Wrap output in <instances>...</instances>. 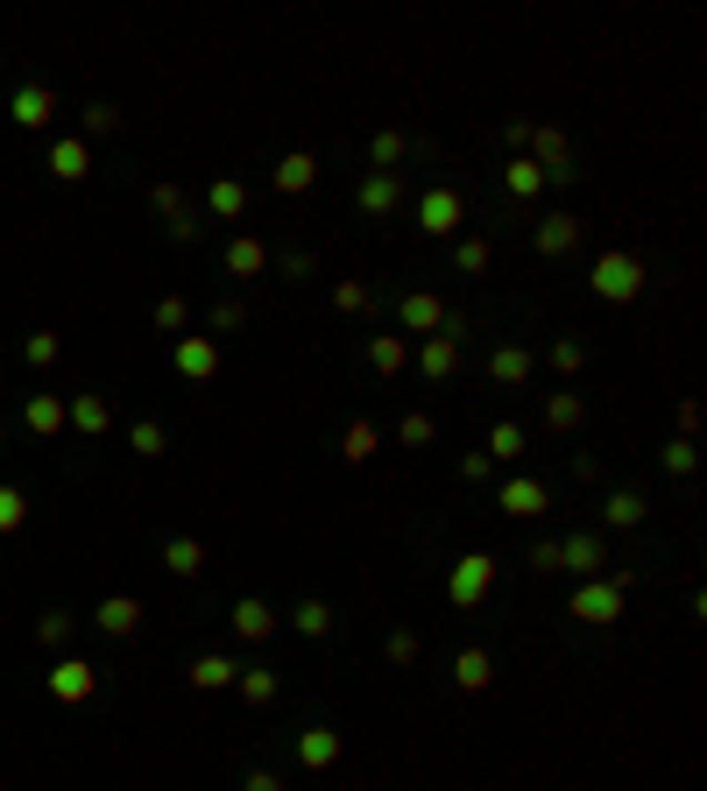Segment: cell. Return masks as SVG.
<instances>
[{
  "mask_svg": "<svg viewBox=\"0 0 707 791\" xmlns=\"http://www.w3.org/2000/svg\"><path fill=\"white\" fill-rule=\"evenodd\" d=\"M361 361H368L375 375H404L411 368V339L404 333H375L368 346H361Z\"/></svg>",
  "mask_w": 707,
  "mask_h": 791,
  "instance_id": "24",
  "label": "cell"
},
{
  "mask_svg": "<svg viewBox=\"0 0 707 791\" xmlns=\"http://www.w3.org/2000/svg\"><path fill=\"white\" fill-rule=\"evenodd\" d=\"M43 686H50V700H57V707H85L92 692H100V671H92L85 658H57Z\"/></svg>",
  "mask_w": 707,
  "mask_h": 791,
  "instance_id": "7",
  "label": "cell"
},
{
  "mask_svg": "<svg viewBox=\"0 0 707 791\" xmlns=\"http://www.w3.org/2000/svg\"><path fill=\"white\" fill-rule=\"evenodd\" d=\"M488 262H495V247H488L482 234L453 241V268H461V276H488Z\"/></svg>",
  "mask_w": 707,
  "mask_h": 791,
  "instance_id": "36",
  "label": "cell"
},
{
  "mask_svg": "<svg viewBox=\"0 0 707 791\" xmlns=\"http://www.w3.org/2000/svg\"><path fill=\"white\" fill-rule=\"evenodd\" d=\"M573 622H595V629H608V622H623V594L616 587H608V572H602V580H580V587H573Z\"/></svg>",
  "mask_w": 707,
  "mask_h": 791,
  "instance_id": "6",
  "label": "cell"
},
{
  "mask_svg": "<svg viewBox=\"0 0 707 791\" xmlns=\"http://www.w3.org/2000/svg\"><path fill=\"white\" fill-rule=\"evenodd\" d=\"M234 686H241V700H248V707H276V692H283V679H276L270 665H241V671H234Z\"/></svg>",
  "mask_w": 707,
  "mask_h": 791,
  "instance_id": "28",
  "label": "cell"
},
{
  "mask_svg": "<svg viewBox=\"0 0 707 791\" xmlns=\"http://www.w3.org/2000/svg\"><path fill=\"white\" fill-rule=\"evenodd\" d=\"M149 205H156L163 220H170V234H178V241H199V212L184 205V191H178V184H156V191H149Z\"/></svg>",
  "mask_w": 707,
  "mask_h": 791,
  "instance_id": "23",
  "label": "cell"
},
{
  "mask_svg": "<svg viewBox=\"0 0 707 791\" xmlns=\"http://www.w3.org/2000/svg\"><path fill=\"white\" fill-rule=\"evenodd\" d=\"M262 268H270V241H255V234L226 241V276H234V283H255Z\"/></svg>",
  "mask_w": 707,
  "mask_h": 791,
  "instance_id": "21",
  "label": "cell"
},
{
  "mask_svg": "<svg viewBox=\"0 0 707 791\" xmlns=\"http://www.w3.org/2000/svg\"><path fill=\"white\" fill-rule=\"evenodd\" d=\"M170 361H178L184 382H213L220 375V339H178V346H170Z\"/></svg>",
  "mask_w": 707,
  "mask_h": 791,
  "instance_id": "15",
  "label": "cell"
},
{
  "mask_svg": "<svg viewBox=\"0 0 707 791\" xmlns=\"http://www.w3.org/2000/svg\"><path fill=\"white\" fill-rule=\"evenodd\" d=\"M396 205H404V178H382V170H368V178L354 184V212H361V220H390Z\"/></svg>",
  "mask_w": 707,
  "mask_h": 791,
  "instance_id": "8",
  "label": "cell"
},
{
  "mask_svg": "<svg viewBox=\"0 0 707 791\" xmlns=\"http://www.w3.org/2000/svg\"><path fill=\"white\" fill-rule=\"evenodd\" d=\"M113 128H121V107H107V100H92L79 113V142H100V134H113Z\"/></svg>",
  "mask_w": 707,
  "mask_h": 791,
  "instance_id": "41",
  "label": "cell"
},
{
  "mask_svg": "<svg viewBox=\"0 0 707 791\" xmlns=\"http://www.w3.org/2000/svg\"><path fill=\"white\" fill-rule=\"evenodd\" d=\"M453 686H461V692H488L495 686V650L488 643H467L461 658H453Z\"/></svg>",
  "mask_w": 707,
  "mask_h": 791,
  "instance_id": "19",
  "label": "cell"
},
{
  "mask_svg": "<svg viewBox=\"0 0 707 791\" xmlns=\"http://www.w3.org/2000/svg\"><path fill=\"white\" fill-rule=\"evenodd\" d=\"M602 516H608V530H637L644 516H652V501H644L637 488H616V495L602 501Z\"/></svg>",
  "mask_w": 707,
  "mask_h": 791,
  "instance_id": "30",
  "label": "cell"
},
{
  "mask_svg": "<svg viewBox=\"0 0 707 791\" xmlns=\"http://www.w3.org/2000/svg\"><path fill=\"white\" fill-rule=\"evenodd\" d=\"M531 375H538V354H531V346H495L488 354V382H503V389H524Z\"/></svg>",
  "mask_w": 707,
  "mask_h": 791,
  "instance_id": "16",
  "label": "cell"
},
{
  "mask_svg": "<svg viewBox=\"0 0 707 791\" xmlns=\"http://www.w3.org/2000/svg\"><path fill=\"white\" fill-rule=\"evenodd\" d=\"M531 247H538L545 262H559V255H573V247H580V220H573V212H545V220L531 226Z\"/></svg>",
  "mask_w": 707,
  "mask_h": 791,
  "instance_id": "11",
  "label": "cell"
},
{
  "mask_svg": "<svg viewBox=\"0 0 707 791\" xmlns=\"http://www.w3.org/2000/svg\"><path fill=\"white\" fill-rule=\"evenodd\" d=\"M488 459H495V467H503V459H524V424H495V432H488V446H482Z\"/></svg>",
  "mask_w": 707,
  "mask_h": 791,
  "instance_id": "37",
  "label": "cell"
},
{
  "mask_svg": "<svg viewBox=\"0 0 707 791\" xmlns=\"http://www.w3.org/2000/svg\"><path fill=\"white\" fill-rule=\"evenodd\" d=\"M92 622H100V636H135L142 629V601H135V594H107Z\"/></svg>",
  "mask_w": 707,
  "mask_h": 791,
  "instance_id": "25",
  "label": "cell"
},
{
  "mask_svg": "<svg viewBox=\"0 0 707 791\" xmlns=\"http://www.w3.org/2000/svg\"><path fill=\"white\" fill-rule=\"evenodd\" d=\"M545 424H552V432H580V424H587V403H580V396H545Z\"/></svg>",
  "mask_w": 707,
  "mask_h": 791,
  "instance_id": "38",
  "label": "cell"
},
{
  "mask_svg": "<svg viewBox=\"0 0 707 791\" xmlns=\"http://www.w3.org/2000/svg\"><path fill=\"white\" fill-rule=\"evenodd\" d=\"M234 671H241V665L226 658V650H199V658L184 665V686H191V692H226V686H234Z\"/></svg>",
  "mask_w": 707,
  "mask_h": 791,
  "instance_id": "14",
  "label": "cell"
},
{
  "mask_svg": "<svg viewBox=\"0 0 707 791\" xmlns=\"http://www.w3.org/2000/svg\"><path fill=\"white\" fill-rule=\"evenodd\" d=\"M396 325H404L411 339H432L438 325H446V304H438L432 291H404V297H396Z\"/></svg>",
  "mask_w": 707,
  "mask_h": 791,
  "instance_id": "10",
  "label": "cell"
},
{
  "mask_svg": "<svg viewBox=\"0 0 707 791\" xmlns=\"http://www.w3.org/2000/svg\"><path fill=\"white\" fill-rule=\"evenodd\" d=\"M184 318H191L184 297H163V304H156V333H184Z\"/></svg>",
  "mask_w": 707,
  "mask_h": 791,
  "instance_id": "50",
  "label": "cell"
},
{
  "mask_svg": "<svg viewBox=\"0 0 707 791\" xmlns=\"http://www.w3.org/2000/svg\"><path fill=\"white\" fill-rule=\"evenodd\" d=\"M22 524H29V495L14 480H0V537H14Z\"/></svg>",
  "mask_w": 707,
  "mask_h": 791,
  "instance_id": "40",
  "label": "cell"
},
{
  "mask_svg": "<svg viewBox=\"0 0 707 791\" xmlns=\"http://www.w3.org/2000/svg\"><path fill=\"white\" fill-rule=\"evenodd\" d=\"M495 509L517 516V524H531V516H545V509H552V488H545V480H531V474H517V480H503Z\"/></svg>",
  "mask_w": 707,
  "mask_h": 791,
  "instance_id": "9",
  "label": "cell"
},
{
  "mask_svg": "<svg viewBox=\"0 0 707 791\" xmlns=\"http://www.w3.org/2000/svg\"><path fill=\"white\" fill-rule=\"evenodd\" d=\"M128 446H135L142 459H163V453H170V438H163V424H156V417H135V424H128Z\"/></svg>",
  "mask_w": 707,
  "mask_h": 791,
  "instance_id": "39",
  "label": "cell"
},
{
  "mask_svg": "<svg viewBox=\"0 0 707 791\" xmlns=\"http://www.w3.org/2000/svg\"><path fill=\"white\" fill-rule=\"evenodd\" d=\"M524 156L545 170V184H573V178H580V170H573V142H566V128H531Z\"/></svg>",
  "mask_w": 707,
  "mask_h": 791,
  "instance_id": "4",
  "label": "cell"
},
{
  "mask_svg": "<svg viewBox=\"0 0 707 791\" xmlns=\"http://www.w3.org/2000/svg\"><path fill=\"white\" fill-rule=\"evenodd\" d=\"M291 629H297V636H312V643H326V636H333V608L319 601V594H304V601L291 608Z\"/></svg>",
  "mask_w": 707,
  "mask_h": 791,
  "instance_id": "32",
  "label": "cell"
},
{
  "mask_svg": "<svg viewBox=\"0 0 707 791\" xmlns=\"http://www.w3.org/2000/svg\"><path fill=\"white\" fill-rule=\"evenodd\" d=\"M163 572L199 580V572H205V545H199V537H170V545H163Z\"/></svg>",
  "mask_w": 707,
  "mask_h": 791,
  "instance_id": "31",
  "label": "cell"
},
{
  "mask_svg": "<svg viewBox=\"0 0 707 791\" xmlns=\"http://www.w3.org/2000/svg\"><path fill=\"white\" fill-rule=\"evenodd\" d=\"M411 156V134H396V128H382L375 142H368V163L382 170V178H396V163Z\"/></svg>",
  "mask_w": 707,
  "mask_h": 791,
  "instance_id": "34",
  "label": "cell"
},
{
  "mask_svg": "<svg viewBox=\"0 0 707 791\" xmlns=\"http://www.w3.org/2000/svg\"><path fill=\"white\" fill-rule=\"evenodd\" d=\"M276 268H283V276H297V283H304V276H312V268H319V262H312V255H304V247H291V255H283Z\"/></svg>",
  "mask_w": 707,
  "mask_h": 791,
  "instance_id": "53",
  "label": "cell"
},
{
  "mask_svg": "<svg viewBox=\"0 0 707 791\" xmlns=\"http://www.w3.org/2000/svg\"><path fill=\"white\" fill-rule=\"evenodd\" d=\"M411 361H417V368H425V382H446V375H461V339H417L411 346Z\"/></svg>",
  "mask_w": 707,
  "mask_h": 791,
  "instance_id": "18",
  "label": "cell"
},
{
  "mask_svg": "<svg viewBox=\"0 0 707 791\" xmlns=\"http://www.w3.org/2000/svg\"><path fill=\"white\" fill-rule=\"evenodd\" d=\"M8 113H14V128L43 134V128L57 121V92H50V85H14V100H8Z\"/></svg>",
  "mask_w": 707,
  "mask_h": 791,
  "instance_id": "13",
  "label": "cell"
},
{
  "mask_svg": "<svg viewBox=\"0 0 707 791\" xmlns=\"http://www.w3.org/2000/svg\"><path fill=\"white\" fill-rule=\"evenodd\" d=\"M587 291H595L602 304H637V297H644V255H629V247H608V255H595V268H587Z\"/></svg>",
  "mask_w": 707,
  "mask_h": 791,
  "instance_id": "1",
  "label": "cell"
},
{
  "mask_svg": "<svg viewBox=\"0 0 707 791\" xmlns=\"http://www.w3.org/2000/svg\"><path fill=\"white\" fill-rule=\"evenodd\" d=\"M503 184H509V199H538V191H545V170L531 163V156H509V163H503Z\"/></svg>",
  "mask_w": 707,
  "mask_h": 791,
  "instance_id": "35",
  "label": "cell"
},
{
  "mask_svg": "<svg viewBox=\"0 0 707 791\" xmlns=\"http://www.w3.org/2000/svg\"><path fill=\"white\" fill-rule=\"evenodd\" d=\"M488 587H495V558L488 551H467V558H453V572H446V601L453 608H482L488 601Z\"/></svg>",
  "mask_w": 707,
  "mask_h": 791,
  "instance_id": "3",
  "label": "cell"
},
{
  "mask_svg": "<svg viewBox=\"0 0 707 791\" xmlns=\"http://www.w3.org/2000/svg\"><path fill=\"white\" fill-rule=\"evenodd\" d=\"M234 636H241V643H270V636H276V608L255 601V594H241V601H234Z\"/></svg>",
  "mask_w": 707,
  "mask_h": 791,
  "instance_id": "22",
  "label": "cell"
},
{
  "mask_svg": "<svg viewBox=\"0 0 707 791\" xmlns=\"http://www.w3.org/2000/svg\"><path fill=\"white\" fill-rule=\"evenodd\" d=\"M64 424H71L79 438H107L113 403H107V396H64Z\"/></svg>",
  "mask_w": 707,
  "mask_h": 791,
  "instance_id": "17",
  "label": "cell"
},
{
  "mask_svg": "<svg viewBox=\"0 0 707 791\" xmlns=\"http://www.w3.org/2000/svg\"><path fill=\"white\" fill-rule=\"evenodd\" d=\"M552 368H559V375H580V368H587V346H580V339H552Z\"/></svg>",
  "mask_w": 707,
  "mask_h": 791,
  "instance_id": "47",
  "label": "cell"
},
{
  "mask_svg": "<svg viewBox=\"0 0 707 791\" xmlns=\"http://www.w3.org/2000/svg\"><path fill=\"white\" fill-rule=\"evenodd\" d=\"M22 424H29L36 438H57V432H71V424H64V396H29V403H22Z\"/></svg>",
  "mask_w": 707,
  "mask_h": 791,
  "instance_id": "27",
  "label": "cell"
},
{
  "mask_svg": "<svg viewBox=\"0 0 707 791\" xmlns=\"http://www.w3.org/2000/svg\"><path fill=\"white\" fill-rule=\"evenodd\" d=\"M694 467H700L694 438H673V446H665V474H673V480H694Z\"/></svg>",
  "mask_w": 707,
  "mask_h": 791,
  "instance_id": "44",
  "label": "cell"
},
{
  "mask_svg": "<svg viewBox=\"0 0 707 791\" xmlns=\"http://www.w3.org/2000/svg\"><path fill=\"white\" fill-rule=\"evenodd\" d=\"M205 212H213V220H241V212H248V184L241 178H213V184H205Z\"/></svg>",
  "mask_w": 707,
  "mask_h": 791,
  "instance_id": "29",
  "label": "cell"
},
{
  "mask_svg": "<svg viewBox=\"0 0 707 791\" xmlns=\"http://www.w3.org/2000/svg\"><path fill=\"white\" fill-rule=\"evenodd\" d=\"M241 325H248V304L241 297H220L213 304V333H241Z\"/></svg>",
  "mask_w": 707,
  "mask_h": 791,
  "instance_id": "49",
  "label": "cell"
},
{
  "mask_svg": "<svg viewBox=\"0 0 707 791\" xmlns=\"http://www.w3.org/2000/svg\"><path fill=\"white\" fill-rule=\"evenodd\" d=\"M531 572H559V537H538V545H531Z\"/></svg>",
  "mask_w": 707,
  "mask_h": 791,
  "instance_id": "51",
  "label": "cell"
},
{
  "mask_svg": "<svg viewBox=\"0 0 707 791\" xmlns=\"http://www.w3.org/2000/svg\"><path fill=\"white\" fill-rule=\"evenodd\" d=\"M340 749H347V742H340L333 728H304V736H297V763H304V770H333Z\"/></svg>",
  "mask_w": 707,
  "mask_h": 791,
  "instance_id": "26",
  "label": "cell"
},
{
  "mask_svg": "<svg viewBox=\"0 0 707 791\" xmlns=\"http://www.w3.org/2000/svg\"><path fill=\"white\" fill-rule=\"evenodd\" d=\"M312 184H319V156H312V149H291V156L270 170V191H276V199H304Z\"/></svg>",
  "mask_w": 707,
  "mask_h": 791,
  "instance_id": "12",
  "label": "cell"
},
{
  "mask_svg": "<svg viewBox=\"0 0 707 791\" xmlns=\"http://www.w3.org/2000/svg\"><path fill=\"white\" fill-rule=\"evenodd\" d=\"M461 474H467V480H495V459H488V453H467Z\"/></svg>",
  "mask_w": 707,
  "mask_h": 791,
  "instance_id": "54",
  "label": "cell"
},
{
  "mask_svg": "<svg viewBox=\"0 0 707 791\" xmlns=\"http://www.w3.org/2000/svg\"><path fill=\"white\" fill-rule=\"evenodd\" d=\"M333 304H340V312H375V291H368V283H333Z\"/></svg>",
  "mask_w": 707,
  "mask_h": 791,
  "instance_id": "46",
  "label": "cell"
},
{
  "mask_svg": "<svg viewBox=\"0 0 707 791\" xmlns=\"http://www.w3.org/2000/svg\"><path fill=\"white\" fill-rule=\"evenodd\" d=\"M467 226V199L453 184H432V191H417V234H432V241H453Z\"/></svg>",
  "mask_w": 707,
  "mask_h": 791,
  "instance_id": "2",
  "label": "cell"
},
{
  "mask_svg": "<svg viewBox=\"0 0 707 791\" xmlns=\"http://www.w3.org/2000/svg\"><path fill=\"white\" fill-rule=\"evenodd\" d=\"M559 572H573V580H602V572H608V537L602 530L559 537Z\"/></svg>",
  "mask_w": 707,
  "mask_h": 791,
  "instance_id": "5",
  "label": "cell"
},
{
  "mask_svg": "<svg viewBox=\"0 0 707 791\" xmlns=\"http://www.w3.org/2000/svg\"><path fill=\"white\" fill-rule=\"evenodd\" d=\"M36 643H43V650H64V643H71V615H64V608H50L43 622H36Z\"/></svg>",
  "mask_w": 707,
  "mask_h": 791,
  "instance_id": "45",
  "label": "cell"
},
{
  "mask_svg": "<svg viewBox=\"0 0 707 791\" xmlns=\"http://www.w3.org/2000/svg\"><path fill=\"white\" fill-rule=\"evenodd\" d=\"M382 650H390V665H417V650H425V643H417V629H390V643H382Z\"/></svg>",
  "mask_w": 707,
  "mask_h": 791,
  "instance_id": "48",
  "label": "cell"
},
{
  "mask_svg": "<svg viewBox=\"0 0 707 791\" xmlns=\"http://www.w3.org/2000/svg\"><path fill=\"white\" fill-rule=\"evenodd\" d=\"M57 354H64V339H57V333H29V339H22V361H29V368H57Z\"/></svg>",
  "mask_w": 707,
  "mask_h": 791,
  "instance_id": "42",
  "label": "cell"
},
{
  "mask_svg": "<svg viewBox=\"0 0 707 791\" xmlns=\"http://www.w3.org/2000/svg\"><path fill=\"white\" fill-rule=\"evenodd\" d=\"M432 438H438V424H432L425 410H411L404 424H396V446H411V453H417V446H432Z\"/></svg>",
  "mask_w": 707,
  "mask_h": 791,
  "instance_id": "43",
  "label": "cell"
},
{
  "mask_svg": "<svg viewBox=\"0 0 707 791\" xmlns=\"http://www.w3.org/2000/svg\"><path fill=\"white\" fill-rule=\"evenodd\" d=\"M50 178H57V184H79V178H92V142H79V134L50 142Z\"/></svg>",
  "mask_w": 707,
  "mask_h": 791,
  "instance_id": "20",
  "label": "cell"
},
{
  "mask_svg": "<svg viewBox=\"0 0 707 791\" xmlns=\"http://www.w3.org/2000/svg\"><path fill=\"white\" fill-rule=\"evenodd\" d=\"M241 791H291V784H283L276 770H262V763H255V770H248V778H241Z\"/></svg>",
  "mask_w": 707,
  "mask_h": 791,
  "instance_id": "52",
  "label": "cell"
},
{
  "mask_svg": "<svg viewBox=\"0 0 707 791\" xmlns=\"http://www.w3.org/2000/svg\"><path fill=\"white\" fill-rule=\"evenodd\" d=\"M375 446H382V432H375L368 417H354V424H347V438H340V459H347V467H368Z\"/></svg>",
  "mask_w": 707,
  "mask_h": 791,
  "instance_id": "33",
  "label": "cell"
}]
</instances>
